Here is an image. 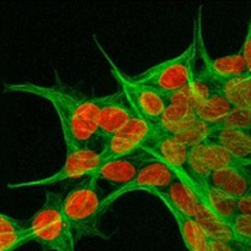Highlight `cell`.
I'll use <instances>...</instances> for the list:
<instances>
[{"label":"cell","mask_w":251,"mask_h":251,"mask_svg":"<svg viewBox=\"0 0 251 251\" xmlns=\"http://www.w3.org/2000/svg\"><path fill=\"white\" fill-rule=\"evenodd\" d=\"M238 251H251V243L250 242H237Z\"/></svg>","instance_id":"28"},{"label":"cell","mask_w":251,"mask_h":251,"mask_svg":"<svg viewBox=\"0 0 251 251\" xmlns=\"http://www.w3.org/2000/svg\"><path fill=\"white\" fill-rule=\"evenodd\" d=\"M102 164L100 151L91 149H66V159L64 166L56 172L55 174L47 178L38 179V180L21 181V183L9 184V189H21L32 188V186H47L53 184L61 183L69 179L82 178V176H91L96 173Z\"/></svg>","instance_id":"6"},{"label":"cell","mask_w":251,"mask_h":251,"mask_svg":"<svg viewBox=\"0 0 251 251\" xmlns=\"http://www.w3.org/2000/svg\"><path fill=\"white\" fill-rule=\"evenodd\" d=\"M150 159H153L149 154H136V156L122 157V158L110 159L103 162L100 168L93 174V178L97 181L105 180L117 189L126 185L139 173L145 163Z\"/></svg>","instance_id":"11"},{"label":"cell","mask_w":251,"mask_h":251,"mask_svg":"<svg viewBox=\"0 0 251 251\" xmlns=\"http://www.w3.org/2000/svg\"><path fill=\"white\" fill-rule=\"evenodd\" d=\"M102 201V191L93 176H87L63 199L64 217L76 242L81 238L109 239L100 230Z\"/></svg>","instance_id":"2"},{"label":"cell","mask_w":251,"mask_h":251,"mask_svg":"<svg viewBox=\"0 0 251 251\" xmlns=\"http://www.w3.org/2000/svg\"><path fill=\"white\" fill-rule=\"evenodd\" d=\"M32 242V232L27 228L20 232L0 235V251H15L22 245Z\"/></svg>","instance_id":"22"},{"label":"cell","mask_w":251,"mask_h":251,"mask_svg":"<svg viewBox=\"0 0 251 251\" xmlns=\"http://www.w3.org/2000/svg\"><path fill=\"white\" fill-rule=\"evenodd\" d=\"M136 115V112L122 90L105 96L97 118L98 137L102 146L110 136L119 132Z\"/></svg>","instance_id":"9"},{"label":"cell","mask_w":251,"mask_h":251,"mask_svg":"<svg viewBox=\"0 0 251 251\" xmlns=\"http://www.w3.org/2000/svg\"><path fill=\"white\" fill-rule=\"evenodd\" d=\"M164 206L171 211L174 220L176 221V225H178L179 230H180L183 242L184 244H185V247L188 248V250L189 251L207 250L208 240L210 239H208L206 233L202 230V228H201L200 226H199V223L196 222L195 218L184 215V213H181L180 211L174 208L173 206L169 205V203H164Z\"/></svg>","instance_id":"17"},{"label":"cell","mask_w":251,"mask_h":251,"mask_svg":"<svg viewBox=\"0 0 251 251\" xmlns=\"http://www.w3.org/2000/svg\"><path fill=\"white\" fill-rule=\"evenodd\" d=\"M189 151L190 149L186 147L185 145L180 144L169 135L163 134L154 145L150 156L168 166L172 171H174L176 176L180 178L186 174Z\"/></svg>","instance_id":"14"},{"label":"cell","mask_w":251,"mask_h":251,"mask_svg":"<svg viewBox=\"0 0 251 251\" xmlns=\"http://www.w3.org/2000/svg\"><path fill=\"white\" fill-rule=\"evenodd\" d=\"M233 233L240 242H251V217L238 213L229 223Z\"/></svg>","instance_id":"23"},{"label":"cell","mask_w":251,"mask_h":251,"mask_svg":"<svg viewBox=\"0 0 251 251\" xmlns=\"http://www.w3.org/2000/svg\"><path fill=\"white\" fill-rule=\"evenodd\" d=\"M206 183L233 199H240L251 191V166L226 168L212 172Z\"/></svg>","instance_id":"12"},{"label":"cell","mask_w":251,"mask_h":251,"mask_svg":"<svg viewBox=\"0 0 251 251\" xmlns=\"http://www.w3.org/2000/svg\"><path fill=\"white\" fill-rule=\"evenodd\" d=\"M194 218L199 223V226L202 228L203 232L206 233L208 239L223 243H230V244L238 242L237 237L233 233L230 226L227 222L221 220L218 216H216L207 207V205L199 199V196L198 201H196V210Z\"/></svg>","instance_id":"15"},{"label":"cell","mask_w":251,"mask_h":251,"mask_svg":"<svg viewBox=\"0 0 251 251\" xmlns=\"http://www.w3.org/2000/svg\"><path fill=\"white\" fill-rule=\"evenodd\" d=\"M243 162L238 161L229 152L212 142L203 141L191 147L189 151L186 176L199 181H206L212 172L226 168L244 167Z\"/></svg>","instance_id":"8"},{"label":"cell","mask_w":251,"mask_h":251,"mask_svg":"<svg viewBox=\"0 0 251 251\" xmlns=\"http://www.w3.org/2000/svg\"><path fill=\"white\" fill-rule=\"evenodd\" d=\"M27 221L16 220L14 217L0 213V235L9 234V233L20 232L26 228Z\"/></svg>","instance_id":"24"},{"label":"cell","mask_w":251,"mask_h":251,"mask_svg":"<svg viewBox=\"0 0 251 251\" xmlns=\"http://www.w3.org/2000/svg\"><path fill=\"white\" fill-rule=\"evenodd\" d=\"M95 43L100 48V53L103 54L105 59H107L108 64L110 65V70H112L113 76L117 80L118 85L120 86V90L124 92L125 97L127 98L129 103L136 114L141 117L142 119L146 120L147 123L152 125L158 126V123L161 120L162 114L166 110L167 105L169 102V96L163 95V93L158 92L156 90L146 87V86H141L135 83L134 81L130 78V76L125 75L119 68L114 64V61L110 59L104 51L103 47L100 46V42L95 38Z\"/></svg>","instance_id":"5"},{"label":"cell","mask_w":251,"mask_h":251,"mask_svg":"<svg viewBox=\"0 0 251 251\" xmlns=\"http://www.w3.org/2000/svg\"><path fill=\"white\" fill-rule=\"evenodd\" d=\"M213 83L218 92L222 93L233 108H251V77H242L221 80L213 77Z\"/></svg>","instance_id":"18"},{"label":"cell","mask_w":251,"mask_h":251,"mask_svg":"<svg viewBox=\"0 0 251 251\" xmlns=\"http://www.w3.org/2000/svg\"><path fill=\"white\" fill-rule=\"evenodd\" d=\"M240 51H242L243 58H244L245 60V64H247V69H248L247 76L251 77V20L249 24V29H248L247 38H245V42L244 44H243V48Z\"/></svg>","instance_id":"25"},{"label":"cell","mask_w":251,"mask_h":251,"mask_svg":"<svg viewBox=\"0 0 251 251\" xmlns=\"http://www.w3.org/2000/svg\"><path fill=\"white\" fill-rule=\"evenodd\" d=\"M213 125L206 124V123L201 122L196 118L194 122H191L190 124L186 125L183 130H180L176 134L172 135V137L179 141L180 144L185 145L186 147L191 149V147L196 146V145H200L201 142L206 141L210 135V132L212 131ZM171 136V135H169Z\"/></svg>","instance_id":"20"},{"label":"cell","mask_w":251,"mask_h":251,"mask_svg":"<svg viewBox=\"0 0 251 251\" xmlns=\"http://www.w3.org/2000/svg\"><path fill=\"white\" fill-rule=\"evenodd\" d=\"M237 206H238V213L245 216H250L251 217V191L249 194H247L243 198L238 199L237 200Z\"/></svg>","instance_id":"27"},{"label":"cell","mask_w":251,"mask_h":251,"mask_svg":"<svg viewBox=\"0 0 251 251\" xmlns=\"http://www.w3.org/2000/svg\"><path fill=\"white\" fill-rule=\"evenodd\" d=\"M195 100L190 88L185 87L179 92L169 96V102L162 114L158 127L163 134L174 135L183 130L186 125L196 119Z\"/></svg>","instance_id":"10"},{"label":"cell","mask_w":251,"mask_h":251,"mask_svg":"<svg viewBox=\"0 0 251 251\" xmlns=\"http://www.w3.org/2000/svg\"><path fill=\"white\" fill-rule=\"evenodd\" d=\"M176 178V174L168 166L157 159H150L142 166L139 173L130 183L122 188L115 189L113 193L103 198L102 207H100L102 213H104L115 200L124 196L125 194L132 191H147L150 194L154 191H164Z\"/></svg>","instance_id":"7"},{"label":"cell","mask_w":251,"mask_h":251,"mask_svg":"<svg viewBox=\"0 0 251 251\" xmlns=\"http://www.w3.org/2000/svg\"><path fill=\"white\" fill-rule=\"evenodd\" d=\"M196 64V41L180 55L147 69L136 76H130L137 85L156 90L163 95L171 96L188 87L193 78Z\"/></svg>","instance_id":"4"},{"label":"cell","mask_w":251,"mask_h":251,"mask_svg":"<svg viewBox=\"0 0 251 251\" xmlns=\"http://www.w3.org/2000/svg\"><path fill=\"white\" fill-rule=\"evenodd\" d=\"M152 195L158 198L163 203H169L189 217L194 218V216H195L198 196L178 176L172 181V184L166 190L154 191V193H152Z\"/></svg>","instance_id":"16"},{"label":"cell","mask_w":251,"mask_h":251,"mask_svg":"<svg viewBox=\"0 0 251 251\" xmlns=\"http://www.w3.org/2000/svg\"><path fill=\"white\" fill-rule=\"evenodd\" d=\"M206 141L218 145L238 161L251 166V130L213 127Z\"/></svg>","instance_id":"13"},{"label":"cell","mask_w":251,"mask_h":251,"mask_svg":"<svg viewBox=\"0 0 251 251\" xmlns=\"http://www.w3.org/2000/svg\"><path fill=\"white\" fill-rule=\"evenodd\" d=\"M250 243H251V242H250Z\"/></svg>","instance_id":"29"},{"label":"cell","mask_w":251,"mask_h":251,"mask_svg":"<svg viewBox=\"0 0 251 251\" xmlns=\"http://www.w3.org/2000/svg\"><path fill=\"white\" fill-rule=\"evenodd\" d=\"M233 109V105L221 92L215 93L208 100L195 105V117L201 122L216 125Z\"/></svg>","instance_id":"19"},{"label":"cell","mask_w":251,"mask_h":251,"mask_svg":"<svg viewBox=\"0 0 251 251\" xmlns=\"http://www.w3.org/2000/svg\"><path fill=\"white\" fill-rule=\"evenodd\" d=\"M239 242V240H238ZM206 251H238L237 242L230 244V243L217 242V240H208L207 250Z\"/></svg>","instance_id":"26"},{"label":"cell","mask_w":251,"mask_h":251,"mask_svg":"<svg viewBox=\"0 0 251 251\" xmlns=\"http://www.w3.org/2000/svg\"><path fill=\"white\" fill-rule=\"evenodd\" d=\"M63 196L46 191L44 205L27 220L26 228L32 232V242L44 251H76V240L63 212Z\"/></svg>","instance_id":"3"},{"label":"cell","mask_w":251,"mask_h":251,"mask_svg":"<svg viewBox=\"0 0 251 251\" xmlns=\"http://www.w3.org/2000/svg\"><path fill=\"white\" fill-rule=\"evenodd\" d=\"M213 127L251 130V108H233L218 124L213 125Z\"/></svg>","instance_id":"21"},{"label":"cell","mask_w":251,"mask_h":251,"mask_svg":"<svg viewBox=\"0 0 251 251\" xmlns=\"http://www.w3.org/2000/svg\"><path fill=\"white\" fill-rule=\"evenodd\" d=\"M5 92L38 96L53 104L60 120L66 149L81 147L100 151L97 118L105 96H86L81 91L58 81L53 86L32 82L5 85Z\"/></svg>","instance_id":"1"}]
</instances>
